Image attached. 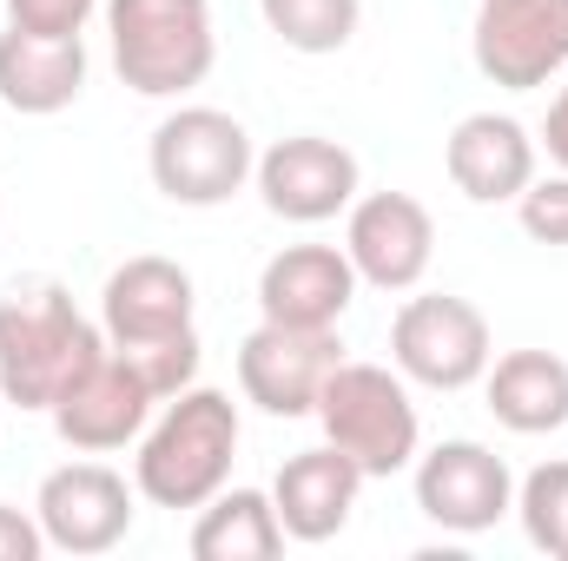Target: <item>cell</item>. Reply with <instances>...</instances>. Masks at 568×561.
<instances>
[{
  "instance_id": "obj_1",
  "label": "cell",
  "mask_w": 568,
  "mask_h": 561,
  "mask_svg": "<svg viewBox=\"0 0 568 561\" xmlns=\"http://www.w3.org/2000/svg\"><path fill=\"white\" fill-rule=\"evenodd\" d=\"M100 350L106 330L87 324L60 284H13L0 297V397L13 410H53Z\"/></svg>"
},
{
  "instance_id": "obj_2",
  "label": "cell",
  "mask_w": 568,
  "mask_h": 561,
  "mask_svg": "<svg viewBox=\"0 0 568 561\" xmlns=\"http://www.w3.org/2000/svg\"><path fill=\"white\" fill-rule=\"evenodd\" d=\"M232 456H239V404L225 390L192 384L165 397V417L145 429L133 482L152 509H205L232 482Z\"/></svg>"
},
{
  "instance_id": "obj_3",
  "label": "cell",
  "mask_w": 568,
  "mask_h": 561,
  "mask_svg": "<svg viewBox=\"0 0 568 561\" xmlns=\"http://www.w3.org/2000/svg\"><path fill=\"white\" fill-rule=\"evenodd\" d=\"M113 67L140 100H179L205 86L219 60L212 0H106Z\"/></svg>"
},
{
  "instance_id": "obj_4",
  "label": "cell",
  "mask_w": 568,
  "mask_h": 561,
  "mask_svg": "<svg viewBox=\"0 0 568 561\" xmlns=\"http://www.w3.org/2000/svg\"><path fill=\"white\" fill-rule=\"evenodd\" d=\"M311 417L324 422V442L344 449L364 482L371 476H397L417 462V442H424V422H417V404L404 390V370H384V364H337L317 390V410Z\"/></svg>"
},
{
  "instance_id": "obj_5",
  "label": "cell",
  "mask_w": 568,
  "mask_h": 561,
  "mask_svg": "<svg viewBox=\"0 0 568 561\" xmlns=\"http://www.w3.org/2000/svg\"><path fill=\"white\" fill-rule=\"evenodd\" d=\"M145 165H152V185L172 205H199L205 212V205H225L252 178L258 152H252V133L232 113H219V106H179V113L159 120V133L145 145Z\"/></svg>"
},
{
  "instance_id": "obj_6",
  "label": "cell",
  "mask_w": 568,
  "mask_h": 561,
  "mask_svg": "<svg viewBox=\"0 0 568 561\" xmlns=\"http://www.w3.org/2000/svg\"><path fill=\"white\" fill-rule=\"evenodd\" d=\"M496 344H489V317L469 304V297H449V290H429L410 297L390 324V364L424 384V390H469L483 384Z\"/></svg>"
},
{
  "instance_id": "obj_7",
  "label": "cell",
  "mask_w": 568,
  "mask_h": 561,
  "mask_svg": "<svg viewBox=\"0 0 568 561\" xmlns=\"http://www.w3.org/2000/svg\"><path fill=\"white\" fill-rule=\"evenodd\" d=\"M469 53L483 80L509 93H536L568 67V0H483L469 27Z\"/></svg>"
},
{
  "instance_id": "obj_8",
  "label": "cell",
  "mask_w": 568,
  "mask_h": 561,
  "mask_svg": "<svg viewBox=\"0 0 568 561\" xmlns=\"http://www.w3.org/2000/svg\"><path fill=\"white\" fill-rule=\"evenodd\" d=\"M152 404H159V397H152V384L140 377V364L106 344V350L60 390V404H53L47 417H53V429H60L67 449L106 456V449L140 442L145 422H152Z\"/></svg>"
},
{
  "instance_id": "obj_9",
  "label": "cell",
  "mask_w": 568,
  "mask_h": 561,
  "mask_svg": "<svg viewBox=\"0 0 568 561\" xmlns=\"http://www.w3.org/2000/svg\"><path fill=\"white\" fill-rule=\"evenodd\" d=\"M344 364L337 350V330H297V324H258L245 344H239V390L245 404H258L265 417H311L317 410V390L324 377Z\"/></svg>"
},
{
  "instance_id": "obj_10",
  "label": "cell",
  "mask_w": 568,
  "mask_h": 561,
  "mask_svg": "<svg viewBox=\"0 0 568 561\" xmlns=\"http://www.w3.org/2000/svg\"><path fill=\"white\" fill-rule=\"evenodd\" d=\"M252 178H258V198H265L272 218H284V225H324V218L351 212L364 172H357L351 145L324 140V133H291V140H278L252 165Z\"/></svg>"
},
{
  "instance_id": "obj_11",
  "label": "cell",
  "mask_w": 568,
  "mask_h": 561,
  "mask_svg": "<svg viewBox=\"0 0 568 561\" xmlns=\"http://www.w3.org/2000/svg\"><path fill=\"white\" fill-rule=\"evenodd\" d=\"M417 509L449 536H483L516 509V476L496 449L456 436L417 456Z\"/></svg>"
},
{
  "instance_id": "obj_12",
  "label": "cell",
  "mask_w": 568,
  "mask_h": 561,
  "mask_svg": "<svg viewBox=\"0 0 568 561\" xmlns=\"http://www.w3.org/2000/svg\"><path fill=\"white\" fill-rule=\"evenodd\" d=\"M33 516L47 529V549L60 555H106L133 536V489L106 462H67L40 482Z\"/></svg>"
},
{
  "instance_id": "obj_13",
  "label": "cell",
  "mask_w": 568,
  "mask_h": 561,
  "mask_svg": "<svg viewBox=\"0 0 568 561\" xmlns=\"http://www.w3.org/2000/svg\"><path fill=\"white\" fill-rule=\"evenodd\" d=\"M344 252L357 265V284L417 290L429 258H436V225H429V212L410 192H371V198H351Z\"/></svg>"
},
{
  "instance_id": "obj_14",
  "label": "cell",
  "mask_w": 568,
  "mask_h": 561,
  "mask_svg": "<svg viewBox=\"0 0 568 561\" xmlns=\"http://www.w3.org/2000/svg\"><path fill=\"white\" fill-rule=\"evenodd\" d=\"M192 272L172 265V258H126L106 290H100V330L113 350H145V344H165L179 330H192Z\"/></svg>"
},
{
  "instance_id": "obj_15",
  "label": "cell",
  "mask_w": 568,
  "mask_h": 561,
  "mask_svg": "<svg viewBox=\"0 0 568 561\" xmlns=\"http://www.w3.org/2000/svg\"><path fill=\"white\" fill-rule=\"evenodd\" d=\"M357 304V265L337 245H284L258 272V310L297 330H337V317Z\"/></svg>"
},
{
  "instance_id": "obj_16",
  "label": "cell",
  "mask_w": 568,
  "mask_h": 561,
  "mask_svg": "<svg viewBox=\"0 0 568 561\" xmlns=\"http://www.w3.org/2000/svg\"><path fill=\"white\" fill-rule=\"evenodd\" d=\"M443 165L469 205H503V198H523V185L536 178V140L509 113H469L443 145Z\"/></svg>"
},
{
  "instance_id": "obj_17",
  "label": "cell",
  "mask_w": 568,
  "mask_h": 561,
  "mask_svg": "<svg viewBox=\"0 0 568 561\" xmlns=\"http://www.w3.org/2000/svg\"><path fill=\"white\" fill-rule=\"evenodd\" d=\"M87 93V47L80 33H0V100L27 120H53Z\"/></svg>"
},
{
  "instance_id": "obj_18",
  "label": "cell",
  "mask_w": 568,
  "mask_h": 561,
  "mask_svg": "<svg viewBox=\"0 0 568 561\" xmlns=\"http://www.w3.org/2000/svg\"><path fill=\"white\" fill-rule=\"evenodd\" d=\"M357 489H364V469L344 456V449H297L272 482V502H278V522L291 542H331L344 536L351 509H357Z\"/></svg>"
},
{
  "instance_id": "obj_19",
  "label": "cell",
  "mask_w": 568,
  "mask_h": 561,
  "mask_svg": "<svg viewBox=\"0 0 568 561\" xmlns=\"http://www.w3.org/2000/svg\"><path fill=\"white\" fill-rule=\"evenodd\" d=\"M489 417L516 436H549L568 422V364L556 350H509L483 370Z\"/></svg>"
},
{
  "instance_id": "obj_20",
  "label": "cell",
  "mask_w": 568,
  "mask_h": 561,
  "mask_svg": "<svg viewBox=\"0 0 568 561\" xmlns=\"http://www.w3.org/2000/svg\"><path fill=\"white\" fill-rule=\"evenodd\" d=\"M284 522L278 502L265 489H219L205 509H199V529H192V555L199 561H272L284 555Z\"/></svg>"
},
{
  "instance_id": "obj_21",
  "label": "cell",
  "mask_w": 568,
  "mask_h": 561,
  "mask_svg": "<svg viewBox=\"0 0 568 561\" xmlns=\"http://www.w3.org/2000/svg\"><path fill=\"white\" fill-rule=\"evenodd\" d=\"M265 27L291 53H344L357 33V0H258Z\"/></svg>"
},
{
  "instance_id": "obj_22",
  "label": "cell",
  "mask_w": 568,
  "mask_h": 561,
  "mask_svg": "<svg viewBox=\"0 0 568 561\" xmlns=\"http://www.w3.org/2000/svg\"><path fill=\"white\" fill-rule=\"evenodd\" d=\"M516 516H523V536H529L542 555L568 561V462H542V469L523 476Z\"/></svg>"
},
{
  "instance_id": "obj_23",
  "label": "cell",
  "mask_w": 568,
  "mask_h": 561,
  "mask_svg": "<svg viewBox=\"0 0 568 561\" xmlns=\"http://www.w3.org/2000/svg\"><path fill=\"white\" fill-rule=\"evenodd\" d=\"M126 357L140 364V377L152 384V397H159V404L199 384V330H179V337L145 344V350H126Z\"/></svg>"
},
{
  "instance_id": "obj_24",
  "label": "cell",
  "mask_w": 568,
  "mask_h": 561,
  "mask_svg": "<svg viewBox=\"0 0 568 561\" xmlns=\"http://www.w3.org/2000/svg\"><path fill=\"white\" fill-rule=\"evenodd\" d=\"M516 218H523L529 238L568 245V172H556V178H529L523 198H516Z\"/></svg>"
},
{
  "instance_id": "obj_25",
  "label": "cell",
  "mask_w": 568,
  "mask_h": 561,
  "mask_svg": "<svg viewBox=\"0 0 568 561\" xmlns=\"http://www.w3.org/2000/svg\"><path fill=\"white\" fill-rule=\"evenodd\" d=\"M100 0H7V20L27 33H80Z\"/></svg>"
},
{
  "instance_id": "obj_26",
  "label": "cell",
  "mask_w": 568,
  "mask_h": 561,
  "mask_svg": "<svg viewBox=\"0 0 568 561\" xmlns=\"http://www.w3.org/2000/svg\"><path fill=\"white\" fill-rule=\"evenodd\" d=\"M40 555H47L40 516H20L13 502H0V561H40Z\"/></svg>"
},
{
  "instance_id": "obj_27",
  "label": "cell",
  "mask_w": 568,
  "mask_h": 561,
  "mask_svg": "<svg viewBox=\"0 0 568 561\" xmlns=\"http://www.w3.org/2000/svg\"><path fill=\"white\" fill-rule=\"evenodd\" d=\"M542 145H549V159L568 172V86L556 93V106H549V120H542Z\"/></svg>"
},
{
  "instance_id": "obj_28",
  "label": "cell",
  "mask_w": 568,
  "mask_h": 561,
  "mask_svg": "<svg viewBox=\"0 0 568 561\" xmlns=\"http://www.w3.org/2000/svg\"><path fill=\"white\" fill-rule=\"evenodd\" d=\"M0 404H7V397H0Z\"/></svg>"
}]
</instances>
